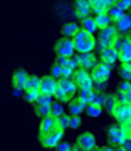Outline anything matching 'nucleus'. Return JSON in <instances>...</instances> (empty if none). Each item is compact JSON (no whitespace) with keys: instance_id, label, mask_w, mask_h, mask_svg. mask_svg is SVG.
<instances>
[{"instance_id":"54","label":"nucleus","mask_w":131,"mask_h":151,"mask_svg":"<svg viewBox=\"0 0 131 151\" xmlns=\"http://www.w3.org/2000/svg\"><path fill=\"white\" fill-rule=\"evenodd\" d=\"M129 13H130V14H131V8H130V11H129Z\"/></svg>"},{"instance_id":"13","label":"nucleus","mask_w":131,"mask_h":151,"mask_svg":"<svg viewBox=\"0 0 131 151\" xmlns=\"http://www.w3.org/2000/svg\"><path fill=\"white\" fill-rule=\"evenodd\" d=\"M58 88H59V83H58L57 79H54L50 75L42 76V83H41V89H39L41 93L54 96V95L57 93Z\"/></svg>"},{"instance_id":"24","label":"nucleus","mask_w":131,"mask_h":151,"mask_svg":"<svg viewBox=\"0 0 131 151\" xmlns=\"http://www.w3.org/2000/svg\"><path fill=\"white\" fill-rule=\"evenodd\" d=\"M94 97H96V92L93 89H89V91H79V95H77V99L87 106L94 103Z\"/></svg>"},{"instance_id":"23","label":"nucleus","mask_w":131,"mask_h":151,"mask_svg":"<svg viewBox=\"0 0 131 151\" xmlns=\"http://www.w3.org/2000/svg\"><path fill=\"white\" fill-rule=\"evenodd\" d=\"M94 21H96V24H97L98 30H104V29L112 27V24H114L112 17H110L107 13L100 14V16H94Z\"/></svg>"},{"instance_id":"4","label":"nucleus","mask_w":131,"mask_h":151,"mask_svg":"<svg viewBox=\"0 0 131 151\" xmlns=\"http://www.w3.org/2000/svg\"><path fill=\"white\" fill-rule=\"evenodd\" d=\"M54 53L57 57H64V58H72L76 53V47H75L74 40L64 38L60 37L54 43Z\"/></svg>"},{"instance_id":"11","label":"nucleus","mask_w":131,"mask_h":151,"mask_svg":"<svg viewBox=\"0 0 131 151\" xmlns=\"http://www.w3.org/2000/svg\"><path fill=\"white\" fill-rule=\"evenodd\" d=\"M29 78H30V74L28 72V70H25L24 67L14 68L13 75H12V87H16V88H20L22 91H26Z\"/></svg>"},{"instance_id":"51","label":"nucleus","mask_w":131,"mask_h":151,"mask_svg":"<svg viewBox=\"0 0 131 151\" xmlns=\"http://www.w3.org/2000/svg\"><path fill=\"white\" fill-rule=\"evenodd\" d=\"M71 151H83V150H81L80 147H77L76 145H74V147H72V150H71Z\"/></svg>"},{"instance_id":"39","label":"nucleus","mask_w":131,"mask_h":151,"mask_svg":"<svg viewBox=\"0 0 131 151\" xmlns=\"http://www.w3.org/2000/svg\"><path fill=\"white\" fill-rule=\"evenodd\" d=\"M131 89V82H127V80H121L118 83V92H122V93H127Z\"/></svg>"},{"instance_id":"22","label":"nucleus","mask_w":131,"mask_h":151,"mask_svg":"<svg viewBox=\"0 0 131 151\" xmlns=\"http://www.w3.org/2000/svg\"><path fill=\"white\" fill-rule=\"evenodd\" d=\"M119 62L121 63H131V42L125 37L123 45L119 50Z\"/></svg>"},{"instance_id":"26","label":"nucleus","mask_w":131,"mask_h":151,"mask_svg":"<svg viewBox=\"0 0 131 151\" xmlns=\"http://www.w3.org/2000/svg\"><path fill=\"white\" fill-rule=\"evenodd\" d=\"M55 63L59 66H62V67H69L72 70H77L79 66L77 63L75 62L74 57L72 58H64V57H57L55 58Z\"/></svg>"},{"instance_id":"52","label":"nucleus","mask_w":131,"mask_h":151,"mask_svg":"<svg viewBox=\"0 0 131 151\" xmlns=\"http://www.w3.org/2000/svg\"><path fill=\"white\" fill-rule=\"evenodd\" d=\"M88 151H101V149H100V147H94V149H91V150H88Z\"/></svg>"},{"instance_id":"45","label":"nucleus","mask_w":131,"mask_h":151,"mask_svg":"<svg viewBox=\"0 0 131 151\" xmlns=\"http://www.w3.org/2000/svg\"><path fill=\"white\" fill-rule=\"evenodd\" d=\"M24 92H25V91H22V89L16 88V87H12V93H13L14 97H21V96H24Z\"/></svg>"},{"instance_id":"33","label":"nucleus","mask_w":131,"mask_h":151,"mask_svg":"<svg viewBox=\"0 0 131 151\" xmlns=\"http://www.w3.org/2000/svg\"><path fill=\"white\" fill-rule=\"evenodd\" d=\"M107 14L112 17L113 22H115V21H118V20L121 19L122 16H125V14H126V12H125V11H122L121 8H119L118 5H117V3H115L114 5H112V7L109 8V11H107Z\"/></svg>"},{"instance_id":"5","label":"nucleus","mask_w":131,"mask_h":151,"mask_svg":"<svg viewBox=\"0 0 131 151\" xmlns=\"http://www.w3.org/2000/svg\"><path fill=\"white\" fill-rule=\"evenodd\" d=\"M64 135H66L64 130L57 129L52 133H49V134H45V135L38 134V141H39L41 146L45 147V149H54L55 150V147L64 139Z\"/></svg>"},{"instance_id":"27","label":"nucleus","mask_w":131,"mask_h":151,"mask_svg":"<svg viewBox=\"0 0 131 151\" xmlns=\"http://www.w3.org/2000/svg\"><path fill=\"white\" fill-rule=\"evenodd\" d=\"M104 113V108L102 106H98L96 104H91L85 108V114L91 118H100Z\"/></svg>"},{"instance_id":"53","label":"nucleus","mask_w":131,"mask_h":151,"mask_svg":"<svg viewBox=\"0 0 131 151\" xmlns=\"http://www.w3.org/2000/svg\"><path fill=\"white\" fill-rule=\"evenodd\" d=\"M126 38H127V40H129V41L131 42V32H130V33H129V34H127V36H126Z\"/></svg>"},{"instance_id":"17","label":"nucleus","mask_w":131,"mask_h":151,"mask_svg":"<svg viewBox=\"0 0 131 151\" xmlns=\"http://www.w3.org/2000/svg\"><path fill=\"white\" fill-rule=\"evenodd\" d=\"M57 129H58V118L52 117V116L42 118L38 124V134L39 135L49 134V133H52Z\"/></svg>"},{"instance_id":"9","label":"nucleus","mask_w":131,"mask_h":151,"mask_svg":"<svg viewBox=\"0 0 131 151\" xmlns=\"http://www.w3.org/2000/svg\"><path fill=\"white\" fill-rule=\"evenodd\" d=\"M112 116L117 124L126 126L131 121V104H118L117 108L113 110Z\"/></svg>"},{"instance_id":"31","label":"nucleus","mask_w":131,"mask_h":151,"mask_svg":"<svg viewBox=\"0 0 131 151\" xmlns=\"http://www.w3.org/2000/svg\"><path fill=\"white\" fill-rule=\"evenodd\" d=\"M41 92L39 91H36V89H26V91L24 92V96H22V99L25 100V103L28 104H36L37 100H38Z\"/></svg>"},{"instance_id":"47","label":"nucleus","mask_w":131,"mask_h":151,"mask_svg":"<svg viewBox=\"0 0 131 151\" xmlns=\"http://www.w3.org/2000/svg\"><path fill=\"white\" fill-rule=\"evenodd\" d=\"M100 149H101V151H114V147L110 146V145H105V146L100 147Z\"/></svg>"},{"instance_id":"16","label":"nucleus","mask_w":131,"mask_h":151,"mask_svg":"<svg viewBox=\"0 0 131 151\" xmlns=\"http://www.w3.org/2000/svg\"><path fill=\"white\" fill-rule=\"evenodd\" d=\"M117 0H91V7L92 13L94 16H100V14L107 13L109 8L114 5Z\"/></svg>"},{"instance_id":"43","label":"nucleus","mask_w":131,"mask_h":151,"mask_svg":"<svg viewBox=\"0 0 131 151\" xmlns=\"http://www.w3.org/2000/svg\"><path fill=\"white\" fill-rule=\"evenodd\" d=\"M62 68H63V76H62L63 79H72L74 78L76 70H72L69 67H62Z\"/></svg>"},{"instance_id":"44","label":"nucleus","mask_w":131,"mask_h":151,"mask_svg":"<svg viewBox=\"0 0 131 151\" xmlns=\"http://www.w3.org/2000/svg\"><path fill=\"white\" fill-rule=\"evenodd\" d=\"M115 97H117L118 104H129V103H127L126 93H122V92H118L117 91V93H115Z\"/></svg>"},{"instance_id":"32","label":"nucleus","mask_w":131,"mask_h":151,"mask_svg":"<svg viewBox=\"0 0 131 151\" xmlns=\"http://www.w3.org/2000/svg\"><path fill=\"white\" fill-rule=\"evenodd\" d=\"M41 83H42V76H39V75H37V74H30V78H29V82H28V88L26 89H36V91H39Z\"/></svg>"},{"instance_id":"19","label":"nucleus","mask_w":131,"mask_h":151,"mask_svg":"<svg viewBox=\"0 0 131 151\" xmlns=\"http://www.w3.org/2000/svg\"><path fill=\"white\" fill-rule=\"evenodd\" d=\"M80 30H81L80 25L75 21H67L60 27V34H62V37H64V38L72 40Z\"/></svg>"},{"instance_id":"8","label":"nucleus","mask_w":131,"mask_h":151,"mask_svg":"<svg viewBox=\"0 0 131 151\" xmlns=\"http://www.w3.org/2000/svg\"><path fill=\"white\" fill-rule=\"evenodd\" d=\"M113 68L114 67L100 62V65L96 66L91 71V76H92L93 82L94 83H107V80L112 78Z\"/></svg>"},{"instance_id":"40","label":"nucleus","mask_w":131,"mask_h":151,"mask_svg":"<svg viewBox=\"0 0 131 151\" xmlns=\"http://www.w3.org/2000/svg\"><path fill=\"white\" fill-rule=\"evenodd\" d=\"M117 5L125 12H129L131 8V0H117Z\"/></svg>"},{"instance_id":"41","label":"nucleus","mask_w":131,"mask_h":151,"mask_svg":"<svg viewBox=\"0 0 131 151\" xmlns=\"http://www.w3.org/2000/svg\"><path fill=\"white\" fill-rule=\"evenodd\" d=\"M105 100H106V93H96V97H94V103L96 105L98 106H102L105 105Z\"/></svg>"},{"instance_id":"36","label":"nucleus","mask_w":131,"mask_h":151,"mask_svg":"<svg viewBox=\"0 0 131 151\" xmlns=\"http://www.w3.org/2000/svg\"><path fill=\"white\" fill-rule=\"evenodd\" d=\"M50 76H52L54 79H57V80L62 79V76H63V68H62V66L57 65V63L51 65L50 66Z\"/></svg>"},{"instance_id":"2","label":"nucleus","mask_w":131,"mask_h":151,"mask_svg":"<svg viewBox=\"0 0 131 151\" xmlns=\"http://www.w3.org/2000/svg\"><path fill=\"white\" fill-rule=\"evenodd\" d=\"M119 36H121V34L117 32V29H115L114 25L104 29V30H100L98 32V36L96 37V38H97V45H96L94 51L101 53V51L105 50V49L113 47Z\"/></svg>"},{"instance_id":"28","label":"nucleus","mask_w":131,"mask_h":151,"mask_svg":"<svg viewBox=\"0 0 131 151\" xmlns=\"http://www.w3.org/2000/svg\"><path fill=\"white\" fill-rule=\"evenodd\" d=\"M67 113V108H66V104H62L59 101H54V104L51 105V116L55 118H59L62 117L63 114Z\"/></svg>"},{"instance_id":"14","label":"nucleus","mask_w":131,"mask_h":151,"mask_svg":"<svg viewBox=\"0 0 131 151\" xmlns=\"http://www.w3.org/2000/svg\"><path fill=\"white\" fill-rule=\"evenodd\" d=\"M100 62L107 66L114 67V65L119 62V51L115 47H107L100 53Z\"/></svg>"},{"instance_id":"12","label":"nucleus","mask_w":131,"mask_h":151,"mask_svg":"<svg viewBox=\"0 0 131 151\" xmlns=\"http://www.w3.org/2000/svg\"><path fill=\"white\" fill-rule=\"evenodd\" d=\"M74 9L75 16L77 19L84 20L92 14V7H91V0H76L74 3Z\"/></svg>"},{"instance_id":"1","label":"nucleus","mask_w":131,"mask_h":151,"mask_svg":"<svg viewBox=\"0 0 131 151\" xmlns=\"http://www.w3.org/2000/svg\"><path fill=\"white\" fill-rule=\"evenodd\" d=\"M72 40H74L77 54L93 53L96 49V45H97V38L84 30H80Z\"/></svg>"},{"instance_id":"7","label":"nucleus","mask_w":131,"mask_h":151,"mask_svg":"<svg viewBox=\"0 0 131 151\" xmlns=\"http://www.w3.org/2000/svg\"><path fill=\"white\" fill-rule=\"evenodd\" d=\"M75 62L77 63L79 67L85 68L88 71H92L96 66L100 65V58L94 53H87V54H75L74 55Z\"/></svg>"},{"instance_id":"25","label":"nucleus","mask_w":131,"mask_h":151,"mask_svg":"<svg viewBox=\"0 0 131 151\" xmlns=\"http://www.w3.org/2000/svg\"><path fill=\"white\" fill-rule=\"evenodd\" d=\"M118 75L122 80L131 82V63H121L117 68Z\"/></svg>"},{"instance_id":"15","label":"nucleus","mask_w":131,"mask_h":151,"mask_svg":"<svg viewBox=\"0 0 131 151\" xmlns=\"http://www.w3.org/2000/svg\"><path fill=\"white\" fill-rule=\"evenodd\" d=\"M58 83H59V89L60 91H63L67 96L69 97V100H72V99H75L76 95H79V87L77 84L75 83V80L72 79H59L58 80Z\"/></svg>"},{"instance_id":"38","label":"nucleus","mask_w":131,"mask_h":151,"mask_svg":"<svg viewBox=\"0 0 131 151\" xmlns=\"http://www.w3.org/2000/svg\"><path fill=\"white\" fill-rule=\"evenodd\" d=\"M74 145L68 141H62L57 147H55V151H71Z\"/></svg>"},{"instance_id":"29","label":"nucleus","mask_w":131,"mask_h":151,"mask_svg":"<svg viewBox=\"0 0 131 151\" xmlns=\"http://www.w3.org/2000/svg\"><path fill=\"white\" fill-rule=\"evenodd\" d=\"M118 105V101H117V97H115V93H112V95H106V100H105V110L106 113L112 114L113 110L117 108Z\"/></svg>"},{"instance_id":"37","label":"nucleus","mask_w":131,"mask_h":151,"mask_svg":"<svg viewBox=\"0 0 131 151\" xmlns=\"http://www.w3.org/2000/svg\"><path fill=\"white\" fill-rule=\"evenodd\" d=\"M83 125V120H81L80 116H71V125H69V129L71 130H79Z\"/></svg>"},{"instance_id":"30","label":"nucleus","mask_w":131,"mask_h":151,"mask_svg":"<svg viewBox=\"0 0 131 151\" xmlns=\"http://www.w3.org/2000/svg\"><path fill=\"white\" fill-rule=\"evenodd\" d=\"M33 113L34 116L42 120V118H46L49 116H51V106H42V105H34L33 106Z\"/></svg>"},{"instance_id":"42","label":"nucleus","mask_w":131,"mask_h":151,"mask_svg":"<svg viewBox=\"0 0 131 151\" xmlns=\"http://www.w3.org/2000/svg\"><path fill=\"white\" fill-rule=\"evenodd\" d=\"M107 89V83H94V88L93 91L96 93H105Z\"/></svg>"},{"instance_id":"48","label":"nucleus","mask_w":131,"mask_h":151,"mask_svg":"<svg viewBox=\"0 0 131 151\" xmlns=\"http://www.w3.org/2000/svg\"><path fill=\"white\" fill-rule=\"evenodd\" d=\"M125 127H126V130H127V133H129V135H131V121H130V122L127 124Z\"/></svg>"},{"instance_id":"46","label":"nucleus","mask_w":131,"mask_h":151,"mask_svg":"<svg viewBox=\"0 0 131 151\" xmlns=\"http://www.w3.org/2000/svg\"><path fill=\"white\" fill-rule=\"evenodd\" d=\"M123 147L126 149L127 151H131V135H129L126 139V142H125V145H123Z\"/></svg>"},{"instance_id":"49","label":"nucleus","mask_w":131,"mask_h":151,"mask_svg":"<svg viewBox=\"0 0 131 151\" xmlns=\"http://www.w3.org/2000/svg\"><path fill=\"white\" fill-rule=\"evenodd\" d=\"M126 97H127V103L131 104V89L126 93Z\"/></svg>"},{"instance_id":"3","label":"nucleus","mask_w":131,"mask_h":151,"mask_svg":"<svg viewBox=\"0 0 131 151\" xmlns=\"http://www.w3.org/2000/svg\"><path fill=\"white\" fill-rule=\"evenodd\" d=\"M127 137H129V133H127L126 127L122 126V125L112 124L107 126L106 139H107V145H110V146H113V147L123 146Z\"/></svg>"},{"instance_id":"20","label":"nucleus","mask_w":131,"mask_h":151,"mask_svg":"<svg viewBox=\"0 0 131 151\" xmlns=\"http://www.w3.org/2000/svg\"><path fill=\"white\" fill-rule=\"evenodd\" d=\"M85 108H87V105H84L77 97H75L67 105V113L69 116H81L85 112Z\"/></svg>"},{"instance_id":"6","label":"nucleus","mask_w":131,"mask_h":151,"mask_svg":"<svg viewBox=\"0 0 131 151\" xmlns=\"http://www.w3.org/2000/svg\"><path fill=\"white\" fill-rule=\"evenodd\" d=\"M74 80L77 84L80 91H89V89L94 88V82H93V79L91 76V71H88L85 68L79 67L75 71Z\"/></svg>"},{"instance_id":"10","label":"nucleus","mask_w":131,"mask_h":151,"mask_svg":"<svg viewBox=\"0 0 131 151\" xmlns=\"http://www.w3.org/2000/svg\"><path fill=\"white\" fill-rule=\"evenodd\" d=\"M76 146L80 147L83 151L94 149V147H97V137L89 130L83 132L76 137Z\"/></svg>"},{"instance_id":"34","label":"nucleus","mask_w":131,"mask_h":151,"mask_svg":"<svg viewBox=\"0 0 131 151\" xmlns=\"http://www.w3.org/2000/svg\"><path fill=\"white\" fill-rule=\"evenodd\" d=\"M55 99L54 96H50V95H45V93H41L37 103L34 105H42V106H51L54 104Z\"/></svg>"},{"instance_id":"18","label":"nucleus","mask_w":131,"mask_h":151,"mask_svg":"<svg viewBox=\"0 0 131 151\" xmlns=\"http://www.w3.org/2000/svg\"><path fill=\"white\" fill-rule=\"evenodd\" d=\"M114 27L121 36H127L131 32V14L127 12L125 16H122L118 21L114 22Z\"/></svg>"},{"instance_id":"50","label":"nucleus","mask_w":131,"mask_h":151,"mask_svg":"<svg viewBox=\"0 0 131 151\" xmlns=\"http://www.w3.org/2000/svg\"><path fill=\"white\" fill-rule=\"evenodd\" d=\"M114 151H127V150L123 146H119V147H114Z\"/></svg>"},{"instance_id":"21","label":"nucleus","mask_w":131,"mask_h":151,"mask_svg":"<svg viewBox=\"0 0 131 151\" xmlns=\"http://www.w3.org/2000/svg\"><path fill=\"white\" fill-rule=\"evenodd\" d=\"M80 28H81V30L87 32V33L92 34V36H94V34L98 32L97 24H96L94 17L93 16H89V17H87V19L81 20L80 21Z\"/></svg>"},{"instance_id":"35","label":"nucleus","mask_w":131,"mask_h":151,"mask_svg":"<svg viewBox=\"0 0 131 151\" xmlns=\"http://www.w3.org/2000/svg\"><path fill=\"white\" fill-rule=\"evenodd\" d=\"M69 125H71V116H69L68 113H66L62 117L58 118V129L66 132V130L69 129Z\"/></svg>"}]
</instances>
